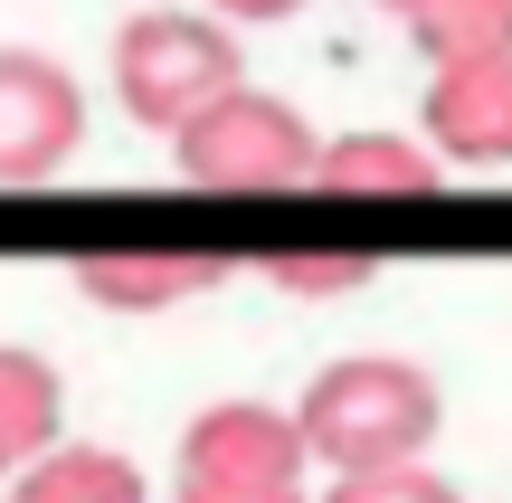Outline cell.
I'll list each match as a JSON object with an SVG mask.
<instances>
[{
	"mask_svg": "<svg viewBox=\"0 0 512 503\" xmlns=\"http://www.w3.org/2000/svg\"><path fill=\"white\" fill-rule=\"evenodd\" d=\"M313 190H332V200H427L437 162L408 133H342V143L313 152Z\"/></svg>",
	"mask_w": 512,
	"mask_h": 503,
	"instance_id": "cell-8",
	"label": "cell"
},
{
	"mask_svg": "<svg viewBox=\"0 0 512 503\" xmlns=\"http://www.w3.org/2000/svg\"><path fill=\"white\" fill-rule=\"evenodd\" d=\"M323 503H465V494L446 485L437 466L399 456V466H351V475H332V494H323Z\"/></svg>",
	"mask_w": 512,
	"mask_h": 503,
	"instance_id": "cell-12",
	"label": "cell"
},
{
	"mask_svg": "<svg viewBox=\"0 0 512 503\" xmlns=\"http://www.w3.org/2000/svg\"><path fill=\"white\" fill-rule=\"evenodd\" d=\"M266 285H285V295H351V285H370V257H332V247L266 257Z\"/></svg>",
	"mask_w": 512,
	"mask_h": 503,
	"instance_id": "cell-13",
	"label": "cell"
},
{
	"mask_svg": "<svg viewBox=\"0 0 512 503\" xmlns=\"http://www.w3.org/2000/svg\"><path fill=\"white\" fill-rule=\"evenodd\" d=\"M76 143H86L76 76L38 48H0V190H29L48 171H67Z\"/></svg>",
	"mask_w": 512,
	"mask_h": 503,
	"instance_id": "cell-4",
	"label": "cell"
},
{
	"mask_svg": "<svg viewBox=\"0 0 512 503\" xmlns=\"http://www.w3.org/2000/svg\"><path fill=\"white\" fill-rule=\"evenodd\" d=\"M304 437H313V466L351 475V466H399V456H427L446 399L418 361L399 352H351V361H323L304 390Z\"/></svg>",
	"mask_w": 512,
	"mask_h": 503,
	"instance_id": "cell-1",
	"label": "cell"
},
{
	"mask_svg": "<svg viewBox=\"0 0 512 503\" xmlns=\"http://www.w3.org/2000/svg\"><path fill=\"white\" fill-rule=\"evenodd\" d=\"M380 10H408V0H380Z\"/></svg>",
	"mask_w": 512,
	"mask_h": 503,
	"instance_id": "cell-16",
	"label": "cell"
},
{
	"mask_svg": "<svg viewBox=\"0 0 512 503\" xmlns=\"http://www.w3.org/2000/svg\"><path fill=\"white\" fill-rule=\"evenodd\" d=\"M228 86H247L238 67V38L200 10H143L114 29V95H124L133 124L152 133H181L200 105H219Z\"/></svg>",
	"mask_w": 512,
	"mask_h": 503,
	"instance_id": "cell-2",
	"label": "cell"
},
{
	"mask_svg": "<svg viewBox=\"0 0 512 503\" xmlns=\"http://www.w3.org/2000/svg\"><path fill=\"white\" fill-rule=\"evenodd\" d=\"M313 437L294 409H266V399H228V409H200L181 437V475H209V485H304Z\"/></svg>",
	"mask_w": 512,
	"mask_h": 503,
	"instance_id": "cell-5",
	"label": "cell"
},
{
	"mask_svg": "<svg viewBox=\"0 0 512 503\" xmlns=\"http://www.w3.org/2000/svg\"><path fill=\"white\" fill-rule=\"evenodd\" d=\"M76 285L105 314H171L181 295L219 285V257H190V247H105V257L76 266Z\"/></svg>",
	"mask_w": 512,
	"mask_h": 503,
	"instance_id": "cell-7",
	"label": "cell"
},
{
	"mask_svg": "<svg viewBox=\"0 0 512 503\" xmlns=\"http://www.w3.org/2000/svg\"><path fill=\"white\" fill-rule=\"evenodd\" d=\"M408 38L427 48V67L503 57L512 48V0H408Z\"/></svg>",
	"mask_w": 512,
	"mask_h": 503,
	"instance_id": "cell-11",
	"label": "cell"
},
{
	"mask_svg": "<svg viewBox=\"0 0 512 503\" xmlns=\"http://www.w3.org/2000/svg\"><path fill=\"white\" fill-rule=\"evenodd\" d=\"M209 10H228V19H285V10H304V0H209Z\"/></svg>",
	"mask_w": 512,
	"mask_h": 503,
	"instance_id": "cell-15",
	"label": "cell"
},
{
	"mask_svg": "<svg viewBox=\"0 0 512 503\" xmlns=\"http://www.w3.org/2000/svg\"><path fill=\"white\" fill-rule=\"evenodd\" d=\"M57 409H67L57 371L19 342H0V475H19L38 447H57Z\"/></svg>",
	"mask_w": 512,
	"mask_h": 503,
	"instance_id": "cell-10",
	"label": "cell"
},
{
	"mask_svg": "<svg viewBox=\"0 0 512 503\" xmlns=\"http://www.w3.org/2000/svg\"><path fill=\"white\" fill-rule=\"evenodd\" d=\"M171 503H304V485H209V475H181Z\"/></svg>",
	"mask_w": 512,
	"mask_h": 503,
	"instance_id": "cell-14",
	"label": "cell"
},
{
	"mask_svg": "<svg viewBox=\"0 0 512 503\" xmlns=\"http://www.w3.org/2000/svg\"><path fill=\"white\" fill-rule=\"evenodd\" d=\"M171 152H181V181H200V190H294V181H313L323 143H313V124L294 105L228 86L219 105H200L171 133Z\"/></svg>",
	"mask_w": 512,
	"mask_h": 503,
	"instance_id": "cell-3",
	"label": "cell"
},
{
	"mask_svg": "<svg viewBox=\"0 0 512 503\" xmlns=\"http://www.w3.org/2000/svg\"><path fill=\"white\" fill-rule=\"evenodd\" d=\"M427 143L446 162H475V171L512 162V48L437 67V86H427Z\"/></svg>",
	"mask_w": 512,
	"mask_h": 503,
	"instance_id": "cell-6",
	"label": "cell"
},
{
	"mask_svg": "<svg viewBox=\"0 0 512 503\" xmlns=\"http://www.w3.org/2000/svg\"><path fill=\"white\" fill-rule=\"evenodd\" d=\"M10 503H152L143 494V466L114 447H38L29 466L10 475Z\"/></svg>",
	"mask_w": 512,
	"mask_h": 503,
	"instance_id": "cell-9",
	"label": "cell"
}]
</instances>
